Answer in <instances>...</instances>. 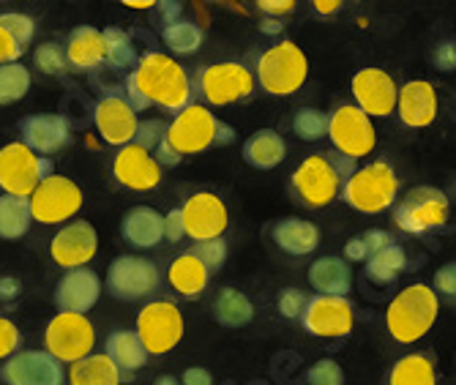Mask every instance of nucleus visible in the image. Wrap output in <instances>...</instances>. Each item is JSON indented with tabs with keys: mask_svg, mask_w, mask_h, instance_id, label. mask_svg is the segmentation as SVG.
Segmentation results:
<instances>
[{
	"mask_svg": "<svg viewBox=\"0 0 456 385\" xmlns=\"http://www.w3.org/2000/svg\"><path fill=\"white\" fill-rule=\"evenodd\" d=\"M123 99L134 112L156 104L164 112H181L191 104V79L189 71L164 53H145L126 77Z\"/></svg>",
	"mask_w": 456,
	"mask_h": 385,
	"instance_id": "nucleus-1",
	"label": "nucleus"
},
{
	"mask_svg": "<svg viewBox=\"0 0 456 385\" xmlns=\"http://www.w3.org/2000/svg\"><path fill=\"white\" fill-rule=\"evenodd\" d=\"M440 312L437 292L429 284H410L388 304L386 325L399 345H412L429 333Z\"/></svg>",
	"mask_w": 456,
	"mask_h": 385,
	"instance_id": "nucleus-2",
	"label": "nucleus"
},
{
	"mask_svg": "<svg viewBox=\"0 0 456 385\" xmlns=\"http://www.w3.org/2000/svg\"><path fill=\"white\" fill-rule=\"evenodd\" d=\"M255 77L260 88L271 96H293L309 77V61L306 53L296 41H279L268 47L255 69Z\"/></svg>",
	"mask_w": 456,
	"mask_h": 385,
	"instance_id": "nucleus-3",
	"label": "nucleus"
},
{
	"mask_svg": "<svg viewBox=\"0 0 456 385\" xmlns=\"http://www.w3.org/2000/svg\"><path fill=\"white\" fill-rule=\"evenodd\" d=\"M399 178L388 161H371L345 181L342 200L358 213H383L396 202Z\"/></svg>",
	"mask_w": 456,
	"mask_h": 385,
	"instance_id": "nucleus-4",
	"label": "nucleus"
},
{
	"mask_svg": "<svg viewBox=\"0 0 456 385\" xmlns=\"http://www.w3.org/2000/svg\"><path fill=\"white\" fill-rule=\"evenodd\" d=\"M55 164L38 156L25 143H9L0 148V189L14 197H30L47 178H53Z\"/></svg>",
	"mask_w": 456,
	"mask_h": 385,
	"instance_id": "nucleus-5",
	"label": "nucleus"
},
{
	"mask_svg": "<svg viewBox=\"0 0 456 385\" xmlns=\"http://www.w3.org/2000/svg\"><path fill=\"white\" fill-rule=\"evenodd\" d=\"M448 213H451V200L443 189L416 186L394 208V222L399 225V230L410 235H424L429 230H440L448 222Z\"/></svg>",
	"mask_w": 456,
	"mask_h": 385,
	"instance_id": "nucleus-6",
	"label": "nucleus"
},
{
	"mask_svg": "<svg viewBox=\"0 0 456 385\" xmlns=\"http://www.w3.org/2000/svg\"><path fill=\"white\" fill-rule=\"evenodd\" d=\"M96 348V328L86 315L58 312L45 331V350L61 364H77Z\"/></svg>",
	"mask_w": 456,
	"mask_h": 385,
	"instance_id": "nucleus-7",
	"label": "nucleus"
},
{
	"mask_svg": "<svg viewBox=\"0 0 456 385\" xmlns=\"http://www.w3.org/2000/svg\"><path fill=\"white\" fill-rule=\"evenodd\" d=\"M289 181H293L296 197L309 208L330 205L342 194V186H345V178L339 176L334 161L328 159V153H314L304 159Z\"/></svg>",
	"mask_w": 456,
	"mask_h": 385,
	"instance_id": "nucleus-8",
	"label": "nucleus"
},
{
	"mask_svg": "<svg viewBox=\"0 0 456 385\" xmlns=\"http://www.w3.org/2000/svg\"><path fill=\"white\" fill-rule=\"evenodd\" d=\"M328 137L334 143L337 153H342L353 161L369 156L378 145L375 123H371V118L355 104H342L328 118Z\"/></svg>",
	"mask_w": 456,
	"mask_h": 385,
	"instance_id": "nucleus-9",
	"label": "nucleus"
},
{
	"mask_svg": "<svg viewBox=\"0 0 456 385\" xmlns=\"http://www.w3.org/2000/svg\"><path fill=\"white\" fill-rule=\"evenodd\" d=\"M197 85H200V96L208 104L227 107V104H235V102H243L252 96L257 88V77L243 63L222 61V63L202 69Z\"/></svg>",
	"mask_w": 456,
	"mask_h": 385,
	"instance_id": "nucleus-10",
	"label": "nucleus"
},
{
	"mask_svg": "<svg viewBox=\"0 0 456 385\" xmlns=\"http://www.w3.org/2000/svg\"><path fill=\"white\" fill-rule=\"evenodd\" d=\"M183 315L170 301H151L137 315V336L151 356H164L181 345L183 339Z\"/></svg>",
	"mask_w": 456,
	"mask_h": 385,
	"instance_id": "nucleus-11",
	"label": "nucleus"
},
{
	"mask_svg": "<svg viewBox=\"0 0 456 385\" xmlns=\"http://www.w3.org/2000/svg\"><path fill=\"white\" fill-rule=\"evenodd\" d=\"M82 202H86V194H82V189L71 178L53 176L30 194L33 222H38V225H63V222L77 217Z\"/></svg>",
	"mask_w": 456,
	"mask_h": 385,
	"instance_id": "nucleus-12",
	"label": "nucleus"
},
{
	"mask_svg": "<svg viewBox=\"0 0 456 385\" xmlns=\"http://www.w3.org/2000/svg\"><path fill=\"white\" fill-rule=\"evenodd\" d=\"M161 274L159 268L137 254H120L107 271V292L118 301H140L159 290Z\"/></svg>",
	"mask_w": 456,
	"mask_h": 385,
	"instance_id": "nucleus-13",
	"label": "nucleus"
},
{
	"mask_svg": "<svg viewBox=\"0 0 456 385\" xmlns=\"http://www.w3.org/2000/svg\"><path fill=\"white\" fill-rule=\"evenodd\" d=\"M219 118L205 107V104H189L175 115V120L167 128V143L181 153H202L211 145H216V132H219Z\"/></svg>",
	"mask_w": 456,
	"mask_h": 385,
	"instance_id": "nucleus-14",
	"label": "nucleus"
},
{
	"mask_svg": "<svg viewBox=\"0 0 456 385\" xmlns=\"http://www.w3.org/2000/svg\"><path fill=\"white\" fill-rule=\"evenodd\" d=\"M304 328L320 339L347 336L355 325V309L342 295H314L301 315Z\"/></svg>",
	"mask_w": 456,
	"mask_h": 385,
	"instance_id": "nucleus-15",
	"label": "nucleus"
},
{
	"mask_svg": "<svg viewBox=\"0 0 456 385\" xmlns=\"http://www.w3.org/2000/svg\"><path fill=\"white\" fill-rule=\"evenodd\" d=\"M6 385H66L63 364L47 350H20L0 369Z\"/></svg>",
	"mask_w": 456,
	"mask_h": 385,
	"instance_id": "nucleus-16",
	"label": "nucleus"
},
{
	"mask_svg": "<svg viewBox=\"0 0 456 385\" xmlns=\"http://www.w3.org/2000/svg\"><path fill=\"white\" fill-rule=\"evenodd\" d=\"M96 249H99V235L94 225L86 219H77L55 233L50 243V257L55 266L74 271V268H86L96 257Z\"/></svg>",
	"mask_w": 456,
	"mask_h": 385,
	"instance_id": "nucleus-17",
	"label": "nucleus"
},
{
	"mask_svg": "<svg viewBox=\"0 0 456 385\" xmlns=\"http://www.w3.org/2000/svg\"><path fill=\"white\" fill-rule=\"evenodd\" d=\"M183 210V227L186 235L197 243L202 241H214L222 238L230 222L227 205L222 202V197L211 194V192H197L186 200Z\"/></svg>",
	"mask_w": 456,
	"mask_h": 385,
	"instance_id": "nucleus-18",
	"label": "nucleus"
},
{
	"mask_svg": "<svg viewBox=\"0 0 456 385\" xmlns=\"http://www.w3.org/2000/svg\"><path fill=\"white\" fill-rule=\"evenodd\" d=\"M355 107H361L369 118H386L399 104V88L388 71L383 69H361L353 77Z\"/></svg>",
	"mask_w": 456,
	"mask_h": 385,
	"instance_id": "nucleus-19",
	"label": "nucleus"
},
{
	"mask_svg": "<svg viewBox=\"0 0 456 385\" xmlns=\"http://www.w3.org/2000/svg\"><path fill=\"white\" fill-rule=\"evenodd\" d=\"M94 123L99 128L102 140L107 145H115V148L132 145L134 137H137V126H140L137 112L132 110V104L120 94H110V96L96 102Z\"/></svg>",
	"mask_w": 456,
	"mask_h": 385,
	"instance_id": "nucleus-20",
	"label": "nucleus"
},
{
	"mask_svg": "<svg viewBox=\"0 0 456 385\" xmlns=\"http://www.w3.org/2000/svg\"><path fill=\"white\" fill-rule=\"evenodd\" d=\"M112 176L120 186L134 192H151L161 184V167L153 153L140 145H123L112 159Z\"/></svg>",
	"mask_w": 456,
	"mask_h": 385,
	"instance_id": "nucleus-21",
	"label": "nucleus"
},
{
	"mask_svg": "<svg viewBox=\"0 0 456 385\" xmlns=\"http://www.w3.org/2000/svg\"><path fill=\"white\" fill-rule=\"evenodd\" d=\"M20 143H25L38 156H53L71 143V126L63 115L38 112L20 120Z\"/></svg>",
	"mask_w": 456,
	"mask_h": 385,
	"instance_id": "nucleus-22",
	"label": "nucleus"
},
{
	"mask_svg": "<svg viewBox=\"0 0 456 385\" xmlns=\"http://www.w3.org/2000/svg\"><path fill=\"white\" fill-rule=\"evenodd\" d=\"M102 295V279L91 268H74L66 271L55 284V307L69 315H86L96 307Z\"/></svg>",
	"mask_w": 456,
	"mask_h": 385,
	"instance_id": "nucleus-23",
	"label": "nucleus"
},
{
	"mask_svg": "<svg viewBox=\"0 0 456 385\" xmlns=\"http://www.w3.org/2000/svg\"><path fill=\"white\" fill-rule=\"evenodd\" d=\"M399 118L404 126L424 128L437 118V94L427 79H412L399 88Z\"/></svg>",
	"mask_w": 456,
	"mask_h": 385,
	"instance_id": "nucleus-24",
	"label": "nucleus"
},
{
	"mask_svg": "<svg viewBox=\"0 0 456 385\" xmlns=\"http://www.w3.org/2000/svg\"><path fill=\"white\" fill-rule=\"evenodd\" d=\"M66 58H69V69H74V71H94L102 63H107L104 30H99L94 25L74 28L66 41Z\"/></svg>",
	"mask_w": 456,
	"mask_h": 385,
	"instance_id": "nucleus-25",
	"label": "nucleus"
},
{
	"mask_svg": "<svg viewBox=\"0 0 456 385\" xmlns=\"http://www.w3.org/2000/svg\"><path fill=\"white\" fill-rule=\"evenodd\" d=\"M120 238L137 249H153L164 241V217L156 208L137 205L120 219Z\"/></svg>",
	"mask_w": 456,
	"mask_h": 385,
	"instance_id": "nucleus-26",
	"label": "nucleus"
},
{
	"mask_svg": "<svg viewBox=\"0 0 456 385\" xmlns=\"http://www.w3.org/2000/svg\"><path fill=\"white\" fill-rule=\"evenodd\" d=\"M104 356L120 369V372H137L148 364L151 353L145 350L137 331H112L104 341Z\"/></svg>",
	"mask_w": 456,
	"mask_h": 385,
	"instance_id": "nucleus-27",
	"label": "nucleus"
},
{
	"mask_svg": "<svg viewBox=\"0 0 456 385\" xmlns=\"http://www.w3.org/2000/svg\"><path fill=\"white\" fill-rule=\"evenodd\" d=\"M276 246L287 254L293 257H304V254H312L317 246H320V230L317 225L306 222V219H281L273 225L271 230Z\"/></svg>",
	"mask_w": 456,
	"mask_h": 385,
	"instance_id": "nucleus-28",
	"label": "nucleus"
},
{
	"mask_svg": "<svg viewBox=\"0 0 456 385\" xmlns=\"http://www.w3.org/2000/svg\"><path fill=\"white\" fill-rule=\"evenodd\" d=\"M309 284L317 295H347L353 284V271L342 257H320L309 268Z\"/></svg>",
	"mask_w": 456,
	"mask_h": 385,
	"instance_id": "nucleus-29",
	"label": "nucleus"
},
{
	"mask_svg": "<svg viewBox=\"0 0 456 385\" xmlns=\"http://www.w3.org/2000/svg\"><path fill=\"white\" fill-rule=\"evenodd\" d=\"M167 279L173 284V290L183 298H197L205 292L211 282V271L205 268L194 251H186V254H178L175 260L170 263V271H167Z\"/></svg>",
	"mask_w": 456,
	"mask_h": 385,
	"instance_id": "nucleus-30",
	"label": "nucleus"
},
{
	"mask_svg": "<svg viewBox=\"0 0 456 385\" xmlns=\"http://www.w3.org/2000/svg\"><path fill=\"white\" fill-rule=\"evenodd\" d=\"M284 156H287V143L276 128H260L243 145V159L255 169H273L284 161Z\"/></svg>",
	"mask_w": 456,
	"mask_h": 385,
	"instance_id": "nucleus-31",
	"label": "nucleus"
},
{
	"mask_svg": "<svg viewBox=\"0 0 456 385\" xmlns=\"http://www.w3.org/2000/svg\"><path fill=\"white\" fill-rule=\"evenodd\" d=\"M69 385H120L123 382V372L104 356H88L77 364H71L69 374H66Z\"/></svg>",
	"mask_w": 456,
	"mask_h": 385,
	"instance_id": "nucleus-32",
	"label": "nucleus"
},
{
	"mask_svg": "<svg viewBox=\"0 0 456 385\" xmlns=\"http://www.w3.org/2000/svg\"><path fill=\"white\" fill-rule=\"evenodd\" d=\"M30 225H33L30 197H14V194L0 197V238L17 241L30 230Z\"/></svg>",
	"mask_w": 456,
	"mask_h": 385,
	"instance_id": "nucleus-33",
	"label": "nucleus"
},
{
	"mask_svg": "<svg viewBox=\"0 0 456 385\" xmlns=\"http://www.w3.org/2000/svg\"><path fill=\"white\" fill-rule=\"evenodd\" d=\"M388 385H437L435 361L427 353H412L394 364Z\"/></svg>",
	"mask_w": 456,
	"mask_h": 385,
	"instance_id": "nucleus-34",
	"label": "nucleus"
},
{
	"mask_svg": "<svg viewBox=\"0 0 456 385\" xmlns=\"http://www.w3.org/2000/svg\"><path fill=\"white\" fill-rule=\"evenodd\" d=\"M214 317L222 325H227V328H240L246 323H252L255 307H252V301H248L243 292H238L232 287H224L216 295V301H214Z\"/></svg>",
	"mask_w": 456,
	"mask_h": 385,
	"instance_id": "nucleus-35",
	"label": "nucleus"
},
{
	"mask_svg": "<svg viewBox=\"0 0 456 385\" xmlns=\"http://www.w3.org/2000/svg\"><path fill=\"white\" fill-rule=\"evenodd\" d=\"M407 268V254L402 246H388L378 254H371L369 257V263H366V276L369 279H375L378 284H391L394 279H399V274Z\"/></svg>",
	"mask_w": 456,
	"mask_h": 385,
	"instance_id": "nucleus-36",
	"label": "nucleus"
},
{
	"mask_svg": "<svg viewBox=\"0 0 456 385\" xmlns=\"http://www.w3.org/2000/svg\"><path fill=\"white\" fill-rule=\"evenodd\" d=\"M161 38H164V45H167L173 53L189 55V53L200 50L202 30L194 22H189V20H175V22H167V25L161 28Z\"/></svg>",
	"mask_w": 456,
	"mask_h": 385,
	"instance_id": "nucleus-37",
	"label": "nucleus"
},
{
	"mask_svg": "<svg viewBox=\"0 0 456 385\" xmlns=\"http://www.w3.org/2000/svg\"><path fill=\"white\" fill-rule=\"evenodd\" d=\"M104 50H107V63L112 69H129L137 66V53L134 41L123 28H107L104 30Z\"/></svg>",
	"mask_w": 456,
	"mask_h": 385,
	"instance_id": "nucleus-38",
	"label": "nucleus"
},
{
	"mask_svg": "<svg viewBox=\"0 0 456 385\" xmlns=\"http://www.w3.org/2000/svg\"><path fill=\"white\" fill-rule=\"evenodd\" d=\"M30 91V71L22 63L0 66V107H9Z\"/></svg>",
	"mask_w": 456,
	"mask_h": 385,
	"instance_id": "nucleus-39",
	"label": "nucleus"
},
{
	"mask_svg": "<svg viewBox=\"0 0 456 385\" xmlns=\"http://www.w3.org/2000/svg\"><path fill=\"white\" fill-rule=\"evenodd\" d=\"M33 63H36L38 71H45V74H50V77L63 74V71L69 69L66 47L58 45V41H45V45H38V47H36Z\"/></svg>",
	"mask_w": 456,
	"mask_h": 385,
	"instance_id": "nucleus-40",
	"label": "nucleus"
},
{
	"mask_svg": "<svg viewBox=\"0 0 456 385\" xmlns=\"http://www.w3.org/2000/svg\"><path fill=\"white\" fill-rule=\"evenodd\" d=\"M293 132L301 137V140H320V137H325V132H328V115L325 112H320V110H314V107H304V110H298L296 112V118H293Z\"/></svg>",
	"mask_w": 456,
	"mask_h": 385,
	"instance_id": "nucleus-41",
	"label": "nucleus"
},
{
	"mask_svg": "<svg viewBox=\"0 0 456 385\" xmlns=\"http://www.w3.org/2000/svg\"><path fill=\"white\" fill-rule=\"evenodd\" d=\"M0 28H4L22 50L30 45L33 36H36V20L22 14V12H4V14H0Z\"/></svg>",
	"mask_w": 456,
	"mask_h": 385,
	"instance_id": "nucleus-42",
	"label": "nucleus"
},
{
	"mask_svg": "<svg viewBox=\"0 0 456 385\" xmlns=\"http://www.w3.org/2000/svg\"><path fill=\"white\" fill-rule=\"evenodd\" d=\"M167 128H170V123H164V120H159V118H153V120H140L134 145H140V148L148 151V153L156 151L164 140H167Z\"/></svg>",
	"mask_w": 456,
	"mask_h": 385,
	"instance_id": "nucleus-43",
	"label": "nucleus"
},
{
	"mask_svg": "<svg viewBox=\"0 0 456 385\" xmlns=\"http://www.w3.org/2000/svg\"><path fill=\"white\" fill-rule=\"evenodd\" d=\"M194 254H197V260L208 268L211 274L219 271L227 260V241L224 238H214V241H202L194 246Z\"/></svg>",
	"mask_w": 456,
	"mask_h": 385,
	"instance_id": "nucleus-44",
	"label": "nucleus"
},
{
	"mask_svg": "<svg viewBox=\"0 0 456 385\" xmlns=\"http://www.w3.org/2000/svg\"><path fill=\"white\" fill-rule=\"evenodd\" d=\"M306 382L309 385H345V372L337 361L322 358L306 372Z\"/></svg>",
	"mask_w": 456,
	"mask_h": 385,
	"instance_id": "nucleus-45",
	"label": "nucleus"
},
{
	"mask_svg": "<svg viewBox=\"0 0 456 385\" xmlns=\"http://www.w3.org/2000/svg\"><path fill=\"white\" fill-rule=\"evenodd\" d=\"M20 345H22L20 328L9 317H0V361H4V358L9 361L12 356H17Z\"/></svg>",
	"mask_w": 456,
	"mask_h": 385,
	"instance_id": "nucleus-46",
	"label": "nucleus"
},
{
	"mask_svg": "<svg viewBox=\"0 0 456 385\" xmlns=\"http://www.w3.org/2000/svg\"><path fill=\"white\" fill-rule=\"evenodd\" d=\"M306 304H309V301L304 298V292L296 290V287H287V290L279 292V312H281L284 317H301L304 309H306Z\"/></svg>",
	"mask_w": 456,
	"mask_h": 385,
	"instance_id": "nucleus-47",
	"label": "nucleus"
},
{
	"mask_svg": "<svg viewBox=\"0 0 456 385\" xmlns=\"http://www.w3.org/2000/svg\"><path fill=\"white\" fill-rule=\"evenodd\" d=\"M432 63L440 71H456V38H443L432 47Z\"/></svg>",
	"mask_w": 456,
	"mask_h": 385,
	"instance_id": "nucleus-48",
	"label": "nucleus"
},
{
	"mask_svg": "<svg viewBox=\"0 0 456 385\" xmlns=\"http://www.w3.org/2000/svg\"><path fill=\"white\" fill-rule=\"evenodd\" d=\"M435 292L456 298V263H448L435 274Z\"/></svg>",
	"mask_w": 456,
	"mask_h": 385,
	"instance_id": "nucleus-49",
	"label": "nucleus"
},
{
	"mask_svg": "<svg viewBox=\"0 0 456 385\" xmlns=\"http://www.w3.org/2000/svg\"><path fill=\"white\" fill-rule=\"evenodd\" d=\"M22 47L17 45V41L0 28V66H9V63H20V58H22Z\"/></svg>",
	"mask_w": 456,
	"mask_h": 385,
	"instance_id": "nucleus-50",
	"label": "nucleus"
},
{
	"mask_svg": "<svg viewBox=\"0 0 456 385\" xmlns=\"http://www.w3.org/2000/svg\"><path fill=\"white\" fill-rule=\"evenodd\" d=\"M164 238L167 241H181V238H186V227H183V210L181 208H175V210H170L167 217H164Z\"/></svg>",
	"mask_w": 456,
	"mask_h": 385,
	"instance_id": "nucleus-51",
	"label": "nucleus"
},
{
	"mask_svg": "<svg viewBox=\"0 0 456 385\" xmlns=\"http://www.w3.org/2000/svg\"><path fill=\"white\" fill-rule=\"evenodd\" d=\"M361 238H363V243H366V249H369V257H371V254H378V251H383V249H388V246H394V241H391V235H388L386 230H369V233H363Z\"/></svg>",
	"mask_w": 456,
	"mask_h": 385,
	"instance_id": "nucleus-52",
	"label": "nucleus"
},
{
	"mask_svg": "<svg viewBox=\"0 0 456 385\" xmlns=\"http://www.w3.org/2000/svg\"><path fill=\"white\" fill-rule=\"evenodd\" d=\"M257 9L263 14H271V17H284V14L296 12V0H260Z\"/></svg>",
	"mask_w": 456,
	"mask_h": 385,
	"instance_id": "nucleus-53",
	"label": "nucleus"
},
{
	"mask_svg": "<svg viewBox=\"0 0 456 385\" xmlns=\"http://www.w3.org/2000/svg\"><path fill=\"white\" fill-rule=\"evenodd\" d=\"M20 292H22V282L17 276H0V301L12 304L20 298Z\"/></svg>",
	"mask_w": 456,
	"mask_h": 385,
	"instance_id": "nucleus-54",
	"label": "nucleus"
},
{
	"mask_svg": "<svg viewBox=\"0 0 456 385\" xmlns=\"http://www.w3.org/2000/svg\"><path fill=\"white\" fill-rule=\"evenodd\" d=\"M153 156H156L159 167H161V164H164V167H178V164H181V159H183V156H181L170 143H167V140H164V143L153 151Z\"/></svg>",
	"mask_w": 456,
	"mask_h": 385,
	"instance_id": "nucleus-55",
	"label": "nucleus"
},
{
	"mask_svg": "<svg viewBox=\"0 0 456 385\" xmlns=\"http://www.w3.org/2000/svg\"><path fill=\"white\" fill-rule=\"evenodd\" d=\"M183 385H214V377L208 369H202V366H189L181 377Z\"/></svg>",
	"mask_w": 456,
	"mask_h": 385,
	"instance_id": "nucleus-56",
	"label": "nucleus"
},
{
	"mask_svg": "<svg viewBox=\"0 0 456 385\" xmlns=\"http://www.w3.org/2000/svg\"><path fill=\"white\" fill-rule=\"evenodd\" d=\"M345 257H347V260H353V263L369 260V249H366V243H363V238H361V235H355V238H350V241H347V246H345Z\"/></svg>",
	"mask_w": 456,
	"mask_h": 385,
	"instance_id": "nucleus-57",
	"label": "nucleus"
},
{
	"mask_svg": "<svg viewBox=\"0 0 456 385\" xmlns=\"http://www.w3.org/2000/svg\"><path fill=\"white\" fill-rule=\"evenodd\" d=\"M159 12H161V17H164V25H167V22H175V20L181 17L183 4H178V0H175V4H170V0H167V4H159Z\"/></svg>",
	"mask_w": 456,
	"mask_h": 385,
	"instance_id": "nucleus-58",
	"label": "nucleus"
},
{
	"mask_svg": "<svg viewBox=\"0 0 456 385\" xmlns=\"http://www.w3.org/2000/svg\"><path fill=\"white\" fill-rule=\"evenodd\" d=\"M345 4L342 0H314V12L317 14H337Z\"/></svg>",
	"mask_w": 456,
	"mask_h": 385,
	"instance_id": "nucleus-59",
	"label": "nucleus"
},
{
	"mask_svg": "<svg viewBox=\"0 0 456 385\" xmlns=\"http://www.w3.org/2000/svg\"><path fill=\"white\" fill-rule=\"evenodd\" d=\"M235 140V132L227 123H219V132H216V145H230Z\"/></svg>",
	"mask_w": 456,
	"mask_h": 385,
	"instance_id": "nucleus-60",
	"label": "nucleus"
},
{
	"mask_svg": "<svg viewBox=\"0 0 456 385\" xmlns=\"http://www.w3.org/2000/svg\"><path fill=\"white\" fill-rule=\"evenodd\" d=\"M123 6H129V9H134V12H145V9H153V6H159L156 0H126Z\"/></svg>",
	"mask_w": 456,
	"mask_h": 385,
	"instance_id": "nucleus-61",
	"label": "nucleus"
},
{
	"mask_svg": "<svg viewBox=\"0 0 456 385\" xmlns=\"http://www.w3.org/2000/svg\"><path fill=\"white\" fill-rule=\"evenodd\" d=\"M153 385H183V382L178 377H173V374H161Z\"/></svg>",
	"mask_w": 456,
	"mask_h": 385,
	"instance_id": "nucleus-62",
	"label": "nucleus"
},
{
	"mask_svg": "<svg viewBox=\"0 0 456 385\" xmlns=\"http://www.w3.org/2000/svg\"><path fill=\"white\" fill-rule=\"evenodd\" d=\"M263 30H265V33H279V30H281V22H279V20H265V22H263Z\"/></svg>",
	"mask_w": 456,
	"mask_h": 385,
	"instance_id": "nucleus-63",
	"label": "nucleus"
}]
</instances>
